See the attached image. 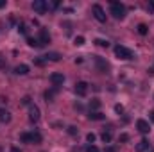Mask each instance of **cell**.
I'll return each mask as SVG.
<instances>
[{
  "label": "cell",
  "instance_id": "1",
  "mask_svg": "<svg viewBox=\"0 0 154 152\" xmlns=\"http://www.w3.org/2000/svg\"><path fill=\"white\" fill-rule=\"evenodd\" d=\"M111 14L115 16L116 20H122V18L125 16V5H124L122 2L113 0V2H111Z\"/></svg>",
  "mask_w": 154,
  "mask_h": 152
},
{
  "label": "cell",
  "instance_id": "2",
  "mask_svg": "<svg viewBox=\"0 0 154 152\" xmlns=\"http://www.w3.org/2000/svg\"><path fill=\"white\" fill-rule=\"evenodd\" d=\"M115 56L118 59H133V52L129 48L122 47V45H116L115 47Z\"/></svg>",
  "mask_w": 154,
  "mask_h": 152
},
{
  "label": "cell",
  "instance_id": "3",
  "mask_svg": "<svg viewBox=\"0 0 154 152\" xmlns=\"http://www.w3.org/2000/svg\"><path fill=\"white\" fill-rule=\"evenodd\" d=\"M95 65H97V68H99V72L100 74H108L109 72V63L104 59V57H100V56H95Z\"/></svg>",
  "mask_w": 154,
  "mask_h": 152
},
{
  "label": "cell",
  "instance_id": "4",
  "mask_svg": "<svg viewBox=\"0 0 154 152\" xmlns=\"http://www.w3.org/2000/svg\"><path fill=\"white\" fill-rule=\"evenodd\" d=\"M91 13H93V16H95L97 22H100V23L106 22V13H104V9H102L99 4H95V5L91 7Z\"/></svg>",
  "mask_w": 154,
  "mask_h": 152
},
{
  "label": "cell",
  "instance_id": "5",
  "mask_svg": "<svg viewBox=\"0 0 154 152\" xmlns=\"http://www.w3.org/2000/svg\"><path fill=\"white\" fill-rule=\"evenodd\" d=\"M47 7H48V5H47L45 0H34V2H32V9H34L38 14H45Z\"/></svg>",
  "mask_w": 154,
  "mask_h": 152
},
{
  "label": "cell",
  "instance_id": "6",
  "mask_svg": "<svg viewBox=\"0 0 154 152\" xmlns=\"http://www.w3.org/2000/svg\"><path fill=\"white\" fill-rule=\"evenodd\" d=\"M48 79H50V82H52L56 88H57V86H61V84L65 82V75H63V74H59V72L50 74V77H48Z\"/></svg>",
  "mask_w": 154,
  "mask_h": 152
},
{
  "label": "cell",
  "instance_id": "7",
  "mask_svg": "<svg viewBox=\"0 0 154 152\" xmlns=\"http://www.w3.org/2000/svg\"><path fill=\"white\" fill-rule=\"evenodd\" d=\"M136 129H138L142 134H147V132L151 131V125H149L147 120H142V118H140V120H136Z\"/></svg>",
  "mask_w": 154,
  "mask_h": 152
},
{
  "label": "cell",
  "instance_id": "8",
  "mask_svg": "<svg viewBox=\"0 0 154 152\" xmlns=\"http://www.w3.org/2000/svg\"><path fill=\"white\" fill-rule=\"evenodd\" d=\"M39 116H41V114H39V108L34 106V104H31V106H29V120H31V122H38Z\"/></svg>",
  "mask_w": 154,
  "mask_h": 152
},
{
  "label": "cell",
  "instance_id": "9",
  "mask_svg": "<svg viewBox=\"0 0 154 152\" xmlns=\"http://www.w3.org/2000/svg\"><path fill=\"white\" fill-rule=\"evenodd\" d=\"M75 93L79 97H84L86 93H88V82H84V81H79L75 84Z\"/></svg>",
  "mask_w": 154,
  "mask_h": 152
},
{
  "label": "cell",
  "instance_id": "10",
  "mask_svg": "<svg viewBox=\"0 0 154 152\" xmlns=\"http://www.w3.org/2000/svg\"><path fill=\"white\" fill-rule=\"evenodd\" d=\"M39 43H41V47L43 45H47V43H50V34H48V31L47 29H39Z\"/></svg>",
  "mask_w": 154,
  "mask_h": 152
},
{
  "label": "cell",
  "instance_id": "11",
  "mask_svg": "<svg viewBox=\"0 0 154 152\" xmlns=\"http://www.w3.org/2000/svg\"><path fill=\"white\" fill-rule=\"evenodd\" d=\"M149 150V140H142L136 143V152H145Z\"/></svg>",
  "mask_w": 154,
  "mask_h": 152
},
{
  "label": "cell",
  "instance_id": "12",
  "mask_svg": "<svg viewBox=\"0 0 154 152\" xmlns=\"http://www.w3.org/2000/svg\"><path fill=\"white\" fill-rule=\"evenodd\" d=\"M14 74H16V75H27V74H29V66H27V65H18V66L14 68Z\"/></svg>",
  "mask_w": 154,
  "mask_h": 152
},
{
  "label": "cell",
  "instance_id": "13",
  "mask_svg": "<svg viewBox=\"0 0 154 152\" xmlns=\"http://www.w3.org/2000/svg\"><path fill=\"white\" fill-rule=\"evenodd\" d=\"M88 118H90V120H104V118H106V114L100 113V111H90Z\"/></svg>",
  "mask_w": 154,
  "mask_h": 152
},
{
  "label": "cell",
  "instance_id": "14",
  "mask_svg": "<svg viewBox=\"0 0 154 152\" xmlns=\"http://www.w3.org/2000/svg\"><path fill=\"white\" fill-rule=\"evenodd\" d=\"M27 45H29V47H34V48H39V47H41L39 39L38 38H32V36H27Z\"/></svg>",
  "mask_w": 154,
  "mask_h": 152
},
{
  "label": "cell",
  "instance_id": "15",
  "mask_svg": "<svg viewBox=\"0 0 154 152\" xmlns=\"http://www.w3.org/2000/svg\"><path fill=\"white\" fill-rule=\"evenodd\" d=\"M59 59H61V54H57V52H48L45 56V61H59Z\"/></svg>",
  "mask_w": 154,
  "mask_h": 152
},
{
  "label": "cell",
  "instance_id": "16",
  "mask_svg": "<svg viewBox=\"0 0 154 152\" xmlns=\"http://www.w3.org/2000/svg\"><path fill=\"white\" fill-rule=\"evenodd\" d=\"M136 31H138V34H140V36H147V32H149V27H147L145 23H138Z\"/></svg>",
  "mask_w": 154,
  "mask_h": 152
},
{
  "label": "cell",
  "instance_id": "17",
  "mask_svg": "<svg viewBox=\"0 0 154 152\" xmlns=\"http://www.w3.org/2000/svg\"><path fill=\"white\" fill-rule=\"evenodd\" d=\"M100 138H102V141H104V143H109V141L113 140V134H111V131H104Z\"/></svg>",
  "mask_w": 154,
  "mask_h": 152
},
{
  "label": "cell",
  "instance_id": "18",
  "mask_svg": "<svg viewBox=\"0 0 154 152\" xmlns=\"http://www.w3.org/2000/svg\"><path fill=\"white\" fill-rule=\"evenodd\" d=\"M41 134L39 132H31V143H41Z\"/></svg>",
  "mask_w": 154,
  "mask_h": 152
},
{
  "label": "cell",
  "instance_id": "19",
  "mask_svg": "<svg viewBox=\"0 0 154 152\" xmlns=\"http://www.w3.org/2000/svg\"><path fill=\"white\" fill-rule=\"evenodd\" d=\"M56 90H57V88H54L52 91H45V100H47V102H52V100H54V93H56Z\"/></svg>",
  "mask_w": 154,
  "mask_h": 152
},
{
  "label": "cell",
  "instance_id": "20",
  "mask_svg": "<svg viewBox=\"0 0 154 152\" xmlns=\"http://www.w3.org/2000/svg\"><path fill=\"white\" fill-rule=\"evenodd\" d=\"M20 141L31 143V132H22V134H20Z\"/></svg>",
  "mask_w": 154,
  "mask_h": 152
},
{
  "label": "cell",
  "instance_id": "21",
  "mask_svg": "<svg viewBox=\"0 0 154 152\" xmlns=\"http://www.w3.org/2000/svg\"><path fill=\"white\" fill-rule=\"evenodd\" d=\"M99 108H100V100L93 99V100L90 102V109H91V111H95V109H99Z\"/></svg>",
  "mask_w": 154,
  "mask_h": 152
},
{
  "label": "cell",
  "instance_id": "22",
  "mask_svg": "<svg viewBox=\"0 0 154 152\" xmlns=\"http://www.w3.org/2000/svg\"><path fill=\"white\" fill-rule=\"evenodd\" d=\"M95 43H97V45H99V47H104V48H108V47H109V41H108V39H95Z\"/></svg>",
  "mask_w": 154,
  "mask_h": 152
},
{
  "label": "cell",
  "instance_id": "23",
  "mask_svg": "<svg viewBox=\"0 0 154 152\" xmlns=\"http://www.w3.org/2000/svg\"><path fill=\"white\" fill-rule=\"evenodd\" d=\"M86 140H88V143H93V141L97 140V136H95L93 132H88V134H86Z\"/></svg>",
  "mask_w": 154,
  "mask_h": 152
},
{
  "label": "cell",
  "instance_id": "24",
  "mask_svg": "<svg viewBox=\"0 0 154 152\" xmlns=\"http://www.w3.org/2000/svg\"><path fill=\"white\" fill-rule=\"evenodd\" d=\"M74 43H75L77 47H81V45H84V38H82V36H77V38L74 39Z\"/></svg>",
  "mask_w": 154,
  "mask_h": 152
},
{
  "label": "cell",
  "instance_id": "25",
  "mask_svg": "<svg viewBox=\"0 0 154 152\" xmlns=\"http://www.w3.org/2000/svg\"><path fill=\"white\" fill-rule=\"evenodd\" d=\"M0 120H2V122H9V120H11V114H9L7 111H5V113H4L2 116H0Z\"/></svg>",
  "mask_w": 154,
  "mask_h": 152
},
{
  "label": "cell",
  "instance_id": "26",
  "mask_svg": "<svg viewBox=\"0 0 154 152\" xmlns=\"http://www.w3.org/2000/svg\"><path fill=\"white\" fill-rule=\"evenodd\" d=\"M68 132L74 136V134H77V132H79V129H77V127H74V125H70V127H68Z\"/></svg>",
  "mask_w": 154,
  "mask_h": 152
},
{
  "label": "cell",
  "instance_id": "27",
  "mask_svg": "<svg viewBox=\"0 0 154 152\" xmlns=\"http://www.w3.org/2000/svg\"><path fill=\"white\" fill-rule=\"evenodd\" d=\"M18 32H22V34H27V27L22 23V25H18Z\"/></svg>",
  "mask_w": 154,
  "mask_h": 152
},
{
  "label": "cell",
  "instance_id": "28",
  "mask_svg": "<svg viewBox=\"0 0 154 152\" xmlns=\"http://www.w3.org/2000/svg\"><path fill=\"white\" fill-rule=\"evenodd\" d=\"M22 104H25V106H31V97H23V99H22Z\"/></svg>",
  "mask_w": 154,
  "mask_h": 152
},
{
  "label": "cell",
  "instance_id": "29",
  "mask_svg": "<svg viewBox=\"0 0 154 152\" xmlns=\"http://www.w3.org/2000/svg\"><path fill=\"white\" fill-rule=\"evenodd\" d=\"M86 152H100V150H99V149H97L95 145H90V147L86 149Z\"/></svg>",
  "mask_w": 154,
  "mask_h": 152
},
{
  "label": "cell",
  "instance_id": "30",
  "mask_svg": "<svg viewBox=\"0 0 154 152\" xmlns=\"http://www.w3.org/2000/svg\"><path fill=\"white\" fill-rule=\"evenodd\" d=\"M115 111H116L118 114H122V113H124V108H122L120 104H116V106H115Z\"/></svg>",
  "mask_w": 154,
  "mask_h": 152
},
{
  "label": "cell",
  "instance_id": "31",
  "mask_svg": "<svg viewBox=\"0 0 154 152\" xmlns=\"http://www.w3.org/2000/svg\"><path fill=\"white\" fill-rule=\"evenodd\" d=\"M118 140H120V141H127V140H129V136H127V134H120V138H118Z\"/></svg>",
  "mask_w": 154,
  "mask_h": 152
},
{
  "label": "cell",
  "instance_id": "32",
  "mask_svg": "<svg viewBox=\"0 0 154 152\" xmlns=\"http://www.w3.org/2000/svg\"><path fill=\"white\" fill-rule=\"evenodd\" d=\"M0 70H5V61L2 59V56H0Z\"/></svg>",
  "mask_w": 154,
  "mask_h": 152
},
{
  "label": "cell",
  "instance_id": "33",
  "mask_svg": "<svg viewBox=\"0 0 154 152\" xmlns=\"http://www.w3.org/2000/svg\"><path fill=\"white\" fill-rule=\"evenodd\" d=\"M104 152H116V147H106Z\"/></svg>",
  "mask_w": 154,
  "mask_h": 152
},
{
  "label": "cell",
  "instance_id": "34",
  "mask_svg": "<svg viewBox=\"0 0 154 152\" xmlns=\"http://www.w3.org/2000/svg\"><path fill=\"white\" fill-rule=\"evenodd\" d=\"M34 63H36V65H39V66H41V65H43V63H45V59H39V57H38V59H36V61H34Z\"/></svg>",
  "mask_w": 154,
  "mask_h": 152
},
{
  "label": "cell",
  "instance_id": "35",
  "mask_svg": "<svg viewBox=\"0 0 154 152\" xmlns=\"http://www.w3.org/2000/svg\"><path fill=\"white\" fill-rule=\"evenodd\" d=\"M11 152H22V150H20L18 147H13V149H11Z\"/></svg>",
  "mask_w": 154,
  "mask_h": 152
},
{
  "label": "cell",
  "instance_id": "36",
  "mask_svg": "<svg viewBox=\"0 0 154 152\" xmlns=\"http://www.w3.org/2000/svg\"><path fill=\"white\" fill-rule=\"evenodd\" d=\"M0 7H5V0H0Z\"/></svg>",
  "mask_w": 154,
  "mask_h": 152
},
{
  "label": "cell",
  "instance_id": "37",
  "mask_svg": "<svg viewBox=\"0 0 154 152\" xmlns=\"http://www.w3.org/2000/svg\"><path fill=\"white\" fill-rule=\"evenodd\" d=\"M149 118H151V120H152V122H154V111H152V113H151V114H149Z\"/></svg>",
  "mask_w": 154,
  "mask_h": 152
},
{
  "label": "cell",
  "instance_id": "38",
  "mask_svg": "<svg viewBox=\"0 0 154 152\" xmlns=\"http://www.w3.org/2000/svg\"><path fill=\"white\" fill-rule=\"evenodd\" d=\"M4 113H5V109H0V116H2Z\"/></svg>",
  "mask_w": 154,
  "mask_h": 152
},
{
  "label": "cell",
  "instance_id": "39",
  "mask_svg": "<svg viewBox=\"0 0 154 152\" xmlns=\"http://www.w3.org/2000/svg\"><path fill=\"white\" fill-rule=\"evenodd\" d=\"M151 152H154V150H151Z\"/></svg>",
  "mask_w": 154,
  "mask_h": 152
}]
</instances>
